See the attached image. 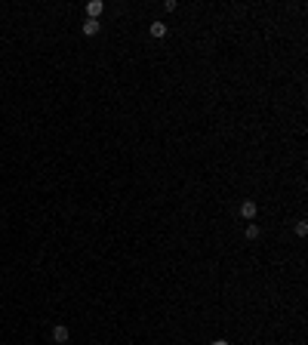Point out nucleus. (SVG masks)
Masks as SVG:
<instances>
[{
	"instance_id": "nucleus-1",
	"label": "nucleus",
	"mask_w": 308,
	"mask_h": 345,
	"mask_svg": "<svg viewBox=\"0 0 308 345\" xmlns=\"http://www.w3.org/2000/svg\"><path fill=\"white\" fill-rule=\"evenodd\" d=\"M256 216H259V203H256V201H241V219L253 222Z\"/></svg>"
},
{
	"instance_id": "nucleus-9",
	"label": "nucleus",
	"mask_w": 308,
	"mask_h": 345,
	"mask_svg": "<svg viewBox=\"0 0 308 345\" xmlns=\"http://www.w3.org/2000/svg\"><path fill=\"white\" fill-rule=\"evenodd\" d=\"M210 345H228V339H213Z\"/></svg>"
},
{
	"instance_id": "nucleus-2",
	"label": "nucleus",
	"mask_w": 308,
	"mask_h": 345,
	"mask_svg": "<svg viewBox=\"0 0 308 345\" xmlns=\"http://www.w3.org/2000/svg\"><path fill=\"white\" fill-rule=\"evenodd\" d=\"M68 336H71V333H68L65 324H56V327H53V342H56V345H65Z\"/></svg>"
},
{
	"instance_id": "nucleus-5",
	"label": "nucleus",
	"mask_w": 308,
	"mask_h": 345,
	"mask_svg": "<svg viewBox=\"0 0 308 345\" xmlns=\"http://www.w3.org/2000/svg\"><path fill=\"white\" fill-rule=\"evenodd\" d=\"M244 237H247V240H259V237H262V225H256V222H247V228H244Z\"/></svg>"
},
{
	"instance_id": "nucleus-3",
	"label": "nucleus",
	"mask_w": 308,
	"mask_h": 345,
	"mask_svg": "<svg viewBox=\"0 0 308 345\" xmlns=\"http://www.w3.org/2000/svg\"><path fill=\"white\" fill-rule=\"evenodd\" d=\"M102 13H105V3H102V0H89L86 3V19H99Z\"/></svg>"
},
{
	"instance_id": "nucleus-4",
	"label": "nucleus",
	"mask_w": 308,
	"mask_h": 345,
	"mask_svg": "<svg viewBox=\"0 0 308 345\" xmlns=\"http://www.w3.org/2000/svg\"><path fill=\"white\" fill-rule=\"evenodd\" d=\"M81 31L86 34V37H96V34L102 31V22H99V19H86V22H84V28H81Z\"/></svg>"
},
{
	"instance_id": "nucleus-8",
	"label": "nucleus",
	"mask_w": 308,
	"mask_h": 345,
	"mask_svg": "<svg viewBox=\"0 0 308 345\" xmlns=\"http://www.w3.org/2000/svg\"><path fill=\"white\" fill-rule=\"evenodd\" d=\"M176 6H179L176 0H164V9H167V13H176Z\"/></svg>"
},
{
	"instance_id": "nucleus-6",
	"label": "nucleus",
	"mask_w": 308,
	"mask_h": 345,
	"mask_svg": "<svg viewBox=\"0 0 308 345\" xmlns=\"http://www.w3.org/2000/svg\"><path fill=\"white\" fill-rule=\"evenodd\" d=\"M151 37H167V25H164V22H151Z\"/></svg>"
},
{
	"instance_id": "nucleus-7",
	"label": "nucleus",
	"mask_w": 308,
	"mask_h": 345,
	"mask_svg": "<svg viewBox=\"0 0 308 345\" xmlns=\"http://www.w3.org/2000/svg\"><path fill=\"white\" fill-rule=\"evenodd\" d=\"M296 234H299V237H305V234H308V222H305V219L296 222Z\"/></svg>"
}]
</instances>
